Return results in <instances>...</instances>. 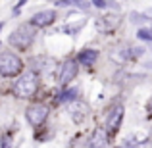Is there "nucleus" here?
I'll list each match as a JSON object with an SVG mask.
<instances>
[{"label": "nucleus", "mask_w": 152, "mask_h": 148, "mask_svg": "<svg viewBox=\"0 0 152 148\" xmlns=\"http://www.w3.org/2000/svg\"><path fill=\"white\" fill-rule=\"evenodd\" d=\"M35 37H37V27L29 21V23H21V25L10 35L8 42L18 50H27L31 44H33Z\"/></svg>", "instance_id": "nucleus-1"}, {"label": "nucleus", "mask_w": 152, "mask_h": 148, "mask_svg": "<svg viewBox=\"0 0 152 148\" xmlns=\"http://www.w3.org/2000/svg\"><path fill=\"white\" fill-rule=\"evenodd\" d=\"M39 90V77L35 71H25L23 75H19V79L14 85V93L19 98H31L35 96Z\"/></svg>", "instance_id": "nucleus-2"}, {"label": "nucleus", "mask_w": 152, "mask_h": 148, "mask_svg": "<svg viewBox=\"0 0 152 148\" xmlns=\"http://www.w3.org/2000/svg\"><path fill=\"white\" fill-rule=\"evenodd\" d=\"M23 71V62L14 52H0V75L2 77H15Z\"/></svg>", "instance_id": "nucleus-3"}, {"label": "nucleus", "mask_w": 152, "mask_h": 148, "mask_svg": "<svg viewBox=\"0 0 152 148\" xmlns=\"http://www.w3.org/2000/svg\"><path fill=\"white\" fill-rule=\"evenodd\" d=\"M46 117H48V106H46V104L37 102V104H31L25 110V119L29 121L31 127L42 125V123L46 121Z\"/></svg>", "instance_id": "nucleus-4"}, {"label": "nucleus", "mask_w": 152, "mask_h": 148, "mask_svg": "<svg viewBox=\"0 0 152 148\" xmlns=\"http://www.w3.org/2000/svg\"><path fill=\"white\" fill-rule=\"evenodd\" d=\"M121 121H123V106L115 104L106 115V131L108 133H115L119 129V125H121Z\"/></svg>", "instance_id": "nucleus-5"}, {"label": "nucleus", "mask_w": 152, "mask_h": 148, "mask_svg": "<svg viewBox=\"0 0 152 148\" xmlns=\"http://www.w3.org/2000/svg\"><path fill=\"white\" fill-rule=\"evenodd\" d=\"M77 69H79V67H77V62H75V60H67V62H64L62 67H60V73H58L60 85H69V83L77 77Z\"/></svg>", "instance_id": "nucleus-6"}, {"label": "nucleus", "mask_w": 152, "mask_h": 148, "mask_svg": "<svg viewBox=\"0 0 152 148\" xmlns=\"http://www.w3.org/2000/svg\"><path fill=\"white\" fill-rule=\"evenodd\" d=\"M121 23V17L114 14H108V15H100L96 19V29L100 33H112L114 29H118V25Z\"/></svg>", "instance_id": "nucleus-7"}, {"label": "nucleus", "mask_w": 152, "mask_h": 148, "mask_svg": "<svg viewBox=\"0 0 152 148\" xmlns=\"http://www.w3.org/2000/svg\"><path fill=\"white\" fill-rule=\"evenodd\" d=\"M56 21V12L54 10H41L31 17V23L35 27H48Z\"/></svg>", "instance_id": "nucleus-8"}, {"label": "nucleus", "mask_w": 152, "mask_h": 148, "mask_svg": "<svg viewBox=\"0 0 152 148\" xmlns=\"http://www.w3.org/2000/svg\"><path fill=\"white\" fill-rule=\"evenodd\" d=\"M106 144H108L106 129H102V127L94 129V133L91 135V141H89V148H106Z\"/></svg>", "instance_id": "nucleus-9"}, {"label": "nucleus", "mask_w": 152, "mask_h": 148, "mask_svg": "<svg viewBox=\"0 0 152 148\" xmlns=\"http://www.w3.org/2000/svg\"><path fill=\"white\" fill-rule=\"evenodd\" d=\"M96 58H98V52L93 50V48H85L77 54V62L83 63V66H93L96 62Z\"/></svg>", "instance_id": "nucleus-10"}, {"label": "nucleus", "mask_w": 152, "mask_h": 148, "mask_svg": "<svg viewBox=\"0 0 152 148\" xmlns=\"http://www.w3.org/2000/svg\"><path fill=\"white\" fill-rule=\"evenodd\" d=\"M69 114H71V117H73V121H77V123H81L83 119H85V115H87V106L85 104H71L69 106Z\"/></svg>", "instance_id": "nucleus-11"}, {"label": "nucleus", "mask_w": 152, "mask_h": 148, "mask_svg": "<svg viewBox=\"0 0 152 148\" xmlns=\"http://www.w3.org/2000/svg\"><path fill=\"white\" fill-rule=\"evenodd\" d=\"M85 25H87V19L83 17V19H79V21H73V23H67V25H64V27H62V33H66V35H77Z\"/></svg>", "instance_id": "nucleus-12"}, {"label": "nucleus", "mask_w": 152, "mask_h": 148, "mask_svg": "<svg viewBox=\"0 0 152 148\" xmlns=\"http://www.w3.org/2000/svg\"><path fill=\"white\" fill-rule=\"evenodd\" d=\"M77 94H79L77 87H69V89H66V90L60 93L58 102H71V100H77Z\"/></svg>", "instance_id": "nucleus-13"}, {"label": "nucleus", "mask_w": 152, "mask_h": 148, "mask_svg": "<svg viewBox=\"0 0 152 148\" xmlns=\"http://www.w3.org/2000/svg\"><path fill=\"white\" fill-rule=\"evenodd\" d=\"M56 6L60 8H66V6H77V8H87V2L85 0H58Z\"/></svg>", "instance_id": "nucleus-14"}, {"label": "nucleus", "mask_w": 152, "mask_h": 148, "mask_svg": "<svg viewBox=\"0 0 152 148\" xmlns=\"http://www.w3.org/2000/svg\"><path fill=\"white\" fill-rule=\"evenodd\" d=\"M137 39H141V41H146V42H152V27H139Z\"/></svg>", "instance_id": "nucleus-15"}, {"label": "nucleus", "mask_w": 152, "mask_h": 148, "mask_svg": "<svg viewBox=\"0 0 152 148\" xmlns=\"http://www.w3.org/2000/svg\"><path fill=\"white\" fill-rule=\"evenodd\" d=\"M93 6L96 8H114V10H119V6L115 4V0H91Z\"/></svg>", "instance_id": "nucleus-16"}, {"label": "nucleus", "mask_w": 152, "mask_h": 148, "mask_svg": "<svg viewBox=\"0 0 152 148\" xmlns=\"http://www.w3.org/2000/svg\"><path fill=\"white\" fill-rule=\"evenodd\" d=\"M129 19L133 23H139V25H141V23H146L150 17H146L145 14H139V12H131V14H129Z\"/></svg>", "instance_id": "nucleus-17"}, {"label": "nucleus", "mask_w": 152, "mask_h": 148, "mask_svg": "<svg viewBox=\"0 0 152 148\" xmlns=\"http://www.w3.org/2000/svg\"><path fill=\"white\" fill-rule=\"evenodd\" d=\"M0 148H12V141H10V137H2V141H0Z\"/></svg>", "instance_id": "nucleus-18"}, {"label": "nucleus", "mask_w": 152, "mask_h": 148, "mask_svg": "<svg viewBox=\"0 0 152 148\" xmlns=\"http://www.w3.org/2000/svg\"><path fill=\"white\" fill-rule=\"evenodd\" d=\"M119 148H141V146L133 144V142H125V144H123V146H119Z\"/></svg>", "instance_id": "nucleus-19"}, {"label": "nucleus", "mask_w": 152, "mask_h": 148, "mask_svg": "<svg viewBox=\"0 0 152 148\" xmlns=\"http://www.w3.org/2000/svg\"><path fill=\"white\" fill-rule=\"evenodd\" d=\"M146 108H148V112H152V96L148 98V104H146Z\"/></svg>", "instance_id": "nucleus-20"}, {"label": "nucleus", "mask_w": 152, "mask_h": 148, "mask_svg": "<svg viewBox=\"0 0 152 148\" xmlns=\"http://www.w3.org/2000/svg\"><path fill=\"white\" fill-rule=\"evenodd\" d=\"M146 67H148V69H152V62H150V63H146Z\"/></svg>", "instance_id": "nucleus-21"}, {"label": "nucleus", "mask_w": 152, "mask_h": 148, "mask_svg": "<svg viewBox=\"0 0 152 148\" xmlns=\"http://www.w3.org/2000/svg\"><path fill=\"white\" fill-rule=\"evenodd\" d=\"M2 29H4V23H2V21H0V31H2Z\"/></svg>", "instance_id": "nucleus-22"}, {"label": "nucleus", "mask_w": 152, "mask_h": 148, "mask_svg": "<svg viewBox=\"0 0 152 148\" xmlns=\"http://www.w3.org/2000/svg\"><path fill=\"white\" fill-rule=\"evenodd\" d=\"M148 14H150V15H152V8H150V10H148Z\"/></svg>", "instance_id": "nucleus-23"}, {"label": "nucleus", "mask_w": 152, "mask_h": 148, "mask_svg": "<svg viewBox=\"0 0 152 148\" xmlns=\"http://www.w3.org/2000/svg\"><path fill=\"white\" fill-rule=\"evenodd\" d=\"M150 27H152V25H150Z\"/></svg>", "instance_id": "nucleus-24"}]
</instances>
